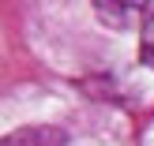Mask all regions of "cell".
I'll return each instance as SVG.
<instances>
[{
    "mask_svg": "<svg viewBox=\"0 0 154 146\" xmlns=\"http://www.w3.org/2000/svg\"><path fill=\"white\" fill-rule=\"evenodd\" d=\"M0 146H64V131H57V127H19L8 139H0Z\"/></svg>",
    "mask_w": 154,
    "mask_h": 146,
    "instance_id": "obj_1",
    "label": "cell"
},
{
    "mask_svg": "<svg viewBox=\"0 0 154 146\" xmlns=\"http://www.w3.org/2000/svg\"><path fill=\"white\" fill-rule=\"evenodd\" d=\"M94 11L102 15L105 22H117V26H128L132 22V11H150V4H94Z\"/></svg>",
    "mask_w": 154,
    "mask_h": 146,
    "instance_id": "obj_2",
    "label": "cell"
},
{
    "mask_svg": "<svg viewBox=\"0 0 154 146\" xmlns=\"http://www.w3.org/2000/svg\"><path fill=\"white\" fill-rule=\"evenodd\" d=\"M139 60L147 67H154V7L147 11V19H143V41H139Z\"/></svg>",
    "mask_w": 154,
    "mask_h": 146,
    "instance_id": "obj_3",
    "label": "cell"
}]
</instances>
